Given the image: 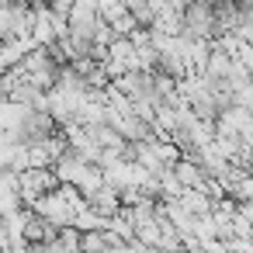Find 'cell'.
Masks as SVG:
<instances>
[{"instance_id": "6da1fadb", "label": "cell", "mask_w": 253, "mask_h": 253, "mask_svg": "<svg viewBox=\"0 0 253 253\" xmlns=\"http://www.w3.org/2000/svg\"><path fill=\"white\" fill-rule=\"evenodd\" d=\"M184 35L198 42H218V14L211 0H191V7L184 11Z\"/></svg>"}, {"instance_id": "7a4b0ae2", "label": "cell", "mask_w": 253, "mask_h": 253, "mask_svg": "<svg viewBox=\"0 0 253 253\" xmlns=\"http://www.w3.org/2000/svg\"><path fill=\"white\" fill-rule=\"evenodd\" d=\"M52 191H59L56 170H25V173H18V194H21L25 208H32L35 201H42Z\"/></svg>"}, {"instance_id": "3957f363", "label": "cell", "mask_w": 253, "mask_h": 253, "mask_svg": "<svg viewBox=\"0 0 253 253\" xmlns=\"http://www.w3.org/2000/svg\"><path fill=\"white\" fill-rule=\"evenodd\" d=\"M115 87H118L132 104H139V101H156V104H160V97H156V73L132 70V73L118 77V80H115Z\"/></svg>"}, {"instance_id": "277c9868", "label": "cell", "mask_w": 253, "mask_h": 253, "mask_svg": "<svg viewBox=\"0 0 253 253\" xmlns=\"http://www.w3.org/2000/svg\"><path fill=\"white\" fill-rule=\"evenodd\" d=\"M32 211H35V215H42L45 222H52L56 229L73 225V215H77V211L70 208V201H66L59 191H52V194H45L42 201H35V205H32Z\"/></svg>"}, {"instance_id": "5b68a950", "label": "cell", "mask_w": 253, "mask_h": 253, "mask_svg": "<svg viewBox=\"0 0 253 253\" xmlns=\"http://www.w3.org/2000/svg\"><path fill=\"white\" fill-rule=\"evenodd\" d=\"M52 135H59L56 118H52L49 111H32V115H28V122H25V128H21L14 139H18V142H25V146H32V142H42V139H52Z\"/></svg>"}, {"instance_id": "8992f818", "label": "cell", "mask_w": 253, "mask_h": 253, "mask_svg": "<svg viewBox=\"0 0 253 253\" xmlns=\"http://www.w3.org/2000/svg\"><path fill=\"white\" fill-rule=\"evenodd\" d=\"M32 108L18 104V101H0V132H7V135H18L28 122Z\"/></svg>"}, {"instance_id": "52a82bcc", "label": "cell", "mask_w": 253, "mask_h": 253, "mask_svg": "<svg viewBox=\"0 0 253 253\" xmlns=\"http://www.w3.org/2000/svg\"><path fill=\"white\" fill-rule=\"evenodd\" d=\"M87 167H90V163H87L84 156H77V153L70 149V153H66V156H63V160H59V163H56L52 170H56L59 184H73V187H77V184H80V177L87 173Z\"/></svg>"}, {"instance_id": "ba28073f", "label": "cell", "mask_w": 253, "mask_h": 253, "mask_svg": "<svg viewBox=\"0 0 253 253\" xmlns=\"http://www.w3.org/2000/svg\"><path fill=\"white\" fill-rule=\"evenodd\" d=\"M87 205H90L94 211H101L104 218H115V215L122 211V191L108 184V187H101L97 194H90V198H87Z\"/></svg>"}, {"instance_id": "9c48e42d", "label": "cell", "mask_w": 253, "mask_h": 253, "mask_svg": "<svg viewBox=\"0 0 253 253\" xmlns=\"http://www.w3.org/2000/svg\"><path fill=\"white\" fill-rule=\"evenodd\" d=\"M84 232L80 229H73V225H63V229H56V236L45 243L52 253H84Z\"/></svg>"}, {"instance_id": "30bf717a", "label": "cell", "mask_w": 253, "mask_h": 253, "mask_svg": "<svg viewBox=\"0 0 253 253\" xmlns=\"http://www.w3.org/2000/svg\"><path fill=\"white\" fill-rule=\"evenodd\" d=\"M180 201H184V208H187L194 218H201V215H211V211H215V201H211L205 191H184V198H180Z\"/></svg>"}, {"instance_id": "8fae6325", "label": "cell", "mask_w": 253, "mask_h": 253, "mask_svg": "<svg viewBox=\"0 0 253 253\" xmlns=\"http://www.w3.org/2000/svg\"><path fill=\"white\" fill-rule=\"evenodd\" d=\"M108 222L111 218H104L101 211H94L90 205L84 208V211H77L73 215V229H80V232H97V229H108Z\"/></svg>"}, {"instance_id": "7c38bea8", "label": "cell", "mask_w": 253, "mask_h": 253, "mask_svg": "<svg viewBox=\"0 0 253 253\" xmlns=\"http://www.w3.org/2000/svg\"><path fill=\"white\" fill-rule=\"evenodd\" d=\"M135 239L142 243V246H163V229H160V218H153V222H142L139 229H135Z\"/></svg>"}, {"instance_id": "4fadbf2b", "label": "cell", "mask_w": 253, "mask_h": 253, "mask_svg": "<svg viewBox=\"0 0 253 253\" xmlns=\"http://www.w3.org/2000/svg\"><path fill=\"white\" fill-rule=\"evenodd\" d=\"M205 253H229V246H225L222 239H208V243H205Z\"/></svg>"}, {"instance_id": "5bb4252c", "label": "cell", "mask_w": 253, "mask_h": 253, "mask_svg": "<svg viewBox=\"0 0 253 253\" xmlns=\"http://www.w3.org/2000/svg\"><path fill=\"white\" fill-rule=\"evenodd\" d=\"M239 215H243V218H246V222L253 225V201H246V205H239Z\"/></svg>"}, {"instance_id": "9a60e30c", "label": "cell", "mask_w": 253, "mask_h": 253, "mask_svg": "<svg viewBox=\"0 0 253 253\" xmlns=\"http://www.w3.org/2000/svg\"><path fill=\"white\" fill-rule=\"evenodd\" d=\"M28 253H52V250H49L45 243H32V246H28Z\"/></svg>"}, {"instance_id": "2e32d148", "label": "cell", "mask_w": 253, "mask_h": 253, "mask_svg": "<svg viewBox=\"0 0 253 253\" xmlns=\"http://www.w3.org/2000/svg\"><path fill=\"white\" fill-rule=\"evenodd\" d=\"M4 73H7V70H4V66H0V77H4Z\"/></svg>"}]
</instances>
